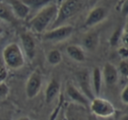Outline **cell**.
<instances>
[{
    "instance_id": "9c48e42d",
    "label": "cell",
    "mask_w": 128,
    "mask_h": 120,
    "mask_svg": "<svg viewBox=\"0 0 128 120\" xmlns=\"http://www.w3.org/2000/svg\"><path fill=\"white\" fill-rule=\"evenodd\" d=\"M66 93H67V96H68L72 101H74V102H76V104H77V105H80L84 108H87L90 106V101L84 95L82 92H81L80 90H79L76 87L74 86V85L70 84V83L67 85Z\"/></svg>"
},
{
    "instance_id": "7c38bea8",
    "label": "cell",
    "mask_w": 128,
    "mask_h": 120,
    "mask_svg": "<svg viewBox=\"0 0 128 120\" xmlns=\"http://www.w3.org/2000/svg\"><path fill=\"white\" fill-rule=\"evenodd\" d=\"M77 104H70L64 110L65 120H87V116L84 113V108L82 109Z\"/></svg>"
},
{
    "instance_id": "9a60e30c",
    "label": "cell",
    "mask_w": 128,
    "mask_h": 120,
    "mask_svg": "<svg viewBox=\"0 0 128 120\" xmlns=\"http://www.w3.org/2000/svg\"><path fill=\"white\" fill-rule=\"evenodd\" d=\"M82 46L88 51H95L99 44V35L98 32H89L82 40Z\"/></svg>"
},
{
    "instance_id": "30bf717a",
    "label": "cell",
    "mask_w": 128,
    "mask_h": 120,
    "mask_svg": "<svg viewBox=\"0 0 128 120\" xmlns=\"http://www.w3.org/2000/svg\"><path fill=\"white\" fill-rule=\"evenodd\" d=\"M6 4L10 6L15 18H20V20H25V18H26L28 17L29 13H30L31 9L24 1L10 0V1L6 2Z\"/></svg>"
},
{
    "instance_id": "d6986e66",
    "label": "cell",
    "mask_w": 128,
    "mask_h": 120,
    "mask_svg": "<svg viewBox=\"0 0 128 120\" xmlns=\"http://www.w3.org/2000/svg\"><path fill=\"white\" fill-rule=\"evenodd\" d=\"M46 60L52 66H56L60 63L62 60V53L59 51L58 49H53L51 51L48 52V55H46Z\"/></svg>"
},
{
    "instance_id": "5b68a950",
    "label": "cell",
    "mask_w": 128,
    "mask_h": 120,
    "mask_svg": "<svg viewBox=\"0 0 128 120\" xmlns=\"http://www.w3.org/2000/svg\"><path fill=\"white\" fill-rule=\"evenodd\" d=\"M73 32L74 27L72 26L63 25L45 32L42 34V39L49 42H60L70 38Z\"/></svg>"
},
{
    "instance_id": "2e32d148",
    "label": "cell",
    "mask_w": 128,
    "mask_h": 120,
    "mask_svg": "<svg viewBox=\"0 0 128 120\" xmlns=\"http://www.w3.org/2000/svg\"><path fill=\"white\" fill-rule=\"evenodd\" d=\"M102 82H103V76H102V71L99 68H95L92 72V78L90 80L91 88H92L93 93L96 96H98L101 92L102 88Z\"/></svg>"
},
{
    "instance_id": "8992f818",
    "label": "cell",
    "mask_w": 128,
    "mask_h": 120,
    "mask_svg": "<svg viewBox=\"0 0 128 120\" xmlns=\"http://www.w3.org/2000/svg\"><path fill=\"white\" fill-rule=\"evenodd\" d=\"M42 85V74L36 68L28 77L26 84V94L28 98H34L39 94Z\"/></svg>"
},
{
    "instance_id": "ba28073f",
    "label": "cell",
    "mask_w": 128,
    "mask_h": 120,
    "mask_svg": "<svg viewBox=\"0 0 128 120\" xmlns=\"http://www.w3.org/2000/svg\"><path fill=\"white\" fill-rule=\"evenodd\" d=\"M20 40L24 54L29 60H34L36 55V42L34 38L28 32H22L20 34Z\"/></svg>"
},
{
    "instance_id": "3957f363",
    "label": "cell",
    "mask_w": 128,
    "mask_h": 120,
    "mask_svg": "<svg viewBox=\"0 0 128 120\" xmlns=\"http://www.w3.org/2000/svg\"><path fill=\"white\" fill-rule=\"evenodd\" d=\"M3 60L10 69L18 70L25 66V54L20 46L17 43H10L3 50Z\"/></svg>"
},
{
    "instance_id": "5bb4252c",
    "label": "cell",
    "mask_w": 128,
    "mask_h": 120,
    "mask_svg": "<svg viewBox=\"0 0 128 120\" xmlns=\"http://www.w3.org/2000/svg\"><path fill=\"white\" fill-rule=\"evenodd\" d=\"M60 90V84L59 80L56 78H53L51 81L49 82L48 87L45 91V100L48 104L52 102L57 96Z\"/></svg>"
},
{
    "instance_id": "ffe728a7",
    "label": "cell",
    "mask_w": 128,
    "mask_h": 120,
    "mask_svg": "<svg viewBox=\"0 0 128 120\" xmlns=\"http://www.w3.org/2000/svg\"><path fill=\"white\" fill-rule=\"evenodd\" d=\"M24 2L28 6V7L34 8V9L40 10L46 4H49L51 1H46V0H24Z\"/></svg>"
},
{
    "instance_id": "f1b7e54d",
    "label": "cell",
    "mask_w": 128,
    "mask_h": 120,
    "mask_svg": "<svg viewBox=\"0 0 128 120\" xmlns=\"http://www.w3.org/2000/svg\"><path fill=\"white\" fill-rule=\"evenodd\" d=\"M120 120H128V116L127 115H124V116H123L122 118H120Z\"/></svg>"
},
{
    "instance_id": "83f0119b",
    "label": "cell",
    "mask_w": 128,
    "mask_h": 120,
    "mask_svg": "<svg viewBox=\"0 0 128 120\" xmlns=\"http://www.w3.org/2000/svg\"><path fill=\"white\" fill-rule=\"evenodd\" d=\"M18 120H31L29 118H27V116H21V118H20Z\"/></svg>"
},
{
    "instance_id": "44dd1931",
    "label": "cell",
    "mask_w": 128,
    "mask_h": 120,
    "mask_svg": "<svg viewBox=\"0 0 128 120\" xmlns=\"http://www.w3.org/2000/svg\"><path fill=\"white\" fill-rule=\"evenodd\" d=\"M121 34H122V29L118 28L116 32H114L112 34V37L110 39V43L112 46H116V45L118 43L119 40H120L121 37Z\"/></svg>"
},
{
    "instance_id": "603a6c76",
    "label": "cell",
    "mask_w": 128,
    "mask_h": 120,
    "mask_svg": "<svg viewBox=\"0 0 128 120\" xmlns=\"http://www.w3.org/2000/svg\"><path fill=\"white\" fill-rule=\"evenodd\" d=\"M9 87L6 82L0 83V100L6 98L9 94Z\"/></svg>"
},
{
    "instance_id": "4fadbf2b",
    "label": "cell",
    "mask_w": 128,
    "mask_h": 120,
    "mask_svg": "<svg viewBox=\"0 0 128 120\" xmlns=\"http://www.w3.org/2000/svg\"><path fill=\"white\" fill-rule=\"evenodd\" d=\"M78 82L81 85V88L84 91V95L89 99L90 101H91L94 98L93 96V91L92 88H91V82L89 77V74L87 71H82L78 74Z\"/></svg>"
},
{
    "instance_id": "7a4b0ae2",
    "label": "cell",
    "mask_w": 128,
    "mask_h": 120,
    "mask_svg": "<svg viewBox=\"0 0 128 120\" xmlns=\"http://www.w3.org/2000/svg\"><path fill=\"white\" fill-rule=\"evenodd\" d=\"M86 2L84 1H75V0H64L62 1L58 6L57 16L54 22L52 28L63 26L68 20L78 14L84 8Z\"/></svg>"
},
{
    "instance_id": "4316f807",
    "label": "cell",
    "mask_w": 128,
    "mask_h": 120,
    "mask_svg": "<svg viewBox=\"0 0 128 120\" xmlns=\"http://www.w3.org/2000/svg\"><path fill=\"white\" fill-rule=\"evenodd\" d=\"M56 120H65V116H64V110H62L60 113L59 114L58 118H57Z\"/></svg>"
},
{
    "instance_id": "52a82bcc",
    "label": "cell",
    "mask_w": 128,
    "mask_h": 120,
    "mask_svg": "<svg viewBox=\"0 0 128 120\" xmlns=\"http://www.w3.org/2000/svg\"><path fill=\"white\" fill-rule=\"evenodd\" d=\"M107 14H108V11L106 10V8L103 7V6H96L89 12L85 20L84 26L87 27L94 26L101 23L107 17Z\"/></svg>"
},
{
    "instance_id": "e0dca14e",
    "label": "cell",
    "mask_w": 128,
    "mask_h": 120,
    "mask_svg": "<svg viewBox=\"0 0 128 120\" xmlns=\"http://www.w3.org/2000/svg\"><path fill=\"white\" fill-rule=\"evenodd\" d=\"M66 52L68 55L74 60L78 62H82L85 60V54L81 46L77 45H70L67 46Z\"/></svg>"
},
{
    "instance_id": "484cf974",
    "label": "cell",
    "mask_w": 128,
    "mask_h": 120,
    "mask_svg": "<svg viewBox=\"0 0 128 120\" xmlns=\"http://www.w3.org/2000/svg\"><path fill=\"white\" fill-rule=\"evenodd\" d=\"M118 54L122 57L123 60H126V59H127V55H128L127 48H126V46H122V48H118Z\"/></svg>"
},
{
    "instance_id": "ac0fdd59",
    "label": "cell",
    "mask_w": 128,
    "mask_h": 120,
    "mask_svg": "<svg viewBox=\"0 0 128 120\" xmlns=\"http://www.w3.org/2000/svg\"><path fill=\"white\" fill-rule=\"evenodd\" d=\"M0 18L10 23H14L16 21V18L13 15L10 6L4 2H0Z\"/></svg>"
},
{
    "instance_id": "8fae6325",
    "label": "cell",
    "mask_w": 128,
    "mask_h": 120,
    "mask_svg": "<svg viewBox=\"0 0 128 120\" xmlns=\"http://www.w3.org/2000/svg\"><path fill=\"white\" fill-rule=\"evenodd\" d=\"M102 76H103V80L106 83V85L112 86V85L116 84L118 80V71L113 64L107 62L104 66Z\"/></svg>"
},
{
    "instance_id": "7402d4cb",
    "label": "cell",
    "mask_w": 128,
    "mask_h": 120,
    "mask_svg": "<svg viewBox=\"0 0 128 120\" xmlns=\"http://www.w3.org/2000/svg\"><path fill=\"white\" fill-rule=\"evenodd\" d=\"M119 70V72L121 73L123 76L126 77L128 76V63H127V60H122L119 63L118 66V71Z\"/></svg>"
},
{
    "instance_id": "6da1fadb",
    "label": "cell",
    "mask_w": 128,
    "mask_h": 120,
    "mask_svg": "<svg viewBox=\"0 0 128 120\" xmlns=\"http://www.w3.org/2000/svg\"><path fill=\"white\" fill-rule=\"evenodd\" d=\"M58 12V4L55 2H50L41 8L28 22V26L37 34H44L46 29L52 26Z\"/></svg>"
},
{
    "instance_id": "277c9868",
    "label": "cell",
    "mask_w": 128,
    "mask_h": 120,
    "mask_svg": "<svg viewBox=\"0 0 128 120\" xmlns=\"http://www.w3.org/2000/svg\"><path fill=\"white\" fill-rule=\"evenodd\" d=\"M90 109L94 115L103 118H107L113 116L116 110L112 102L104 98L96 96L90 102Z\"/></svg>"
},
{
    "instance_id": "f546056e",
    "label": "cell",
    "mask_w": 128,
    "mask_h": 120,
    "mask_svg": "<svg viewBox=\"0 0 128 120\" xmlns=\"http://www.w3.org/2000/svg\"><path fill=\"white\" fill-rule=\"evenodd\" d=\"M3 34H4V28H3V27L0 26V36L2 35Z\"/></svg>"
},
{
    "instance_id": "cb8c5ba5",
    "label": "cell",
    "mask_w": 128,
    "mask_h": 120,
    "mask_svg": "<svg viewBox=\"0 0 128 120\" xmlns=\"http://www.w3.org/2000/svg\"><path fill=\"white\" fill-rule=\"evenodd\" d=\"M120 98L124 104L126 105L128 104V85H126L122 90V92L120 94Z\"/></svg>"
},
{
    "instance_id": "d4e9b609",
    "label": "cell",
    "mask_w": 128,
    "mask_h": 120,
    "mask_svg": "<svg viewBox=\"0 0 128 120\" xmlns=\"http://www.w3.org/2000/svg\"><path fill=\"white\" fill-rule=\"evenodd\" d=\"M7 76H8L7 69H6L4 67L0 65V83L4 82L6 79L7 78Z\"/></svg>"
}]
</instances>
